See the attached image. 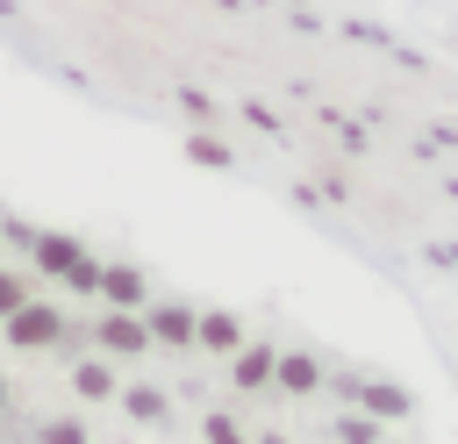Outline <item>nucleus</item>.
<instances>
[{"mask_svg":"<svg viewBox=\"0 0 458 444\" xmlns=\"http://www.w3.org/2000/svg\"><path fill=\"white\" fill-rule=\"evenodd\" d=\"M229 358H236V365H229V380H236V387H272V365H279V351H272V344H236Z\"/></svg>","mask_w":458,"mask_h":444,"instance_id":"423d86ee","label":"nucleus"},{"mask_svg":"<svg viewBox=\"0 0 458 444\" xmlns=\"http://www.w3.org/2000/svg\"><path fill=\"white\" fill-rule=\"evenodd\" d=\"M0 322H7V344H14V351H50V344H64V315L43 308V301H21V308L0 315Z\"/></svg>","mask_w":458,"mask_h":444,"instance_id":"f03ea898","label":"nucleus"},{"mask_svg":"<svg viewBox=\"0 0 458 444\" xmlns=\"http://www.w3.org/2000/svg\"><path fill=\"white\" fill-rule=\"evenodd\" d=\"M358 401H365L372 423H401L408 415V387H394V380H358Z\"/></svg>","mask_w":458,"mask_h":444,"instance_id":"0eeeda50","label":"nucleus"},{"mask_svg":"<svg viewBox=\"0 0 458 444\" xmlns=\"http://www.w3.org/2000/svg\"><path fill=\"white\" fill-rule=\"evenodd\" d=\"M29 444H86V423H72V415H50L43 430H29Z\"/></svg>","mask_w":458,"mask_h":444,"instance_id":"f8f14e48","label":"nucleus"},{"mask_svg":"<svg viewBox=\"0 0 458 444\" xmlns=\"http://www.w3.org/2000/svg\"><path fill=\"white\" fill-rule=\"evenodd\" d=\"M379 444H386V437H379Z\"/></svg>","mask_w":458,"mask_h":444,"instance_id":"a211bd4d","label":"nucleus"},{"mask_svg":"<svg viewBox=\"0 0 458 444\" xmlns=\"http://www.w3.org/2000/svg\"><path fill=\"white\" fill-rule=\"evenodd\" d=\"M21 243H29V258L50 272V279H64L72 294H100V258L79 243V236H64V229H14Z\"/></svg>","mask_w":458,"mask_h":444,"instance_id":"f257e3e1","label":"nucleus"},{"mask_svg":"<svg viewBox=\"0 0 458 444\" xmlns=\"http://www.w3.org/2000/svg\"><path fill=\"white\" fill-rule=\"evenodd\" d=\"M193 344H200V351H236V344H243V322H236L229 308H208V315L193 322Z\"/></svg>","mask_w":458,"mask_h":444,"instance_id":"6e6552de","label":"nucleus"},{"mask_svg":"<svg viewBox=\"0 0 458 444\" xmlns=\"http://www.w3.org/2000/svg\"><path fill=\"white\" fill-rule=\"evenodd\" d=\"M336 437H344V444H379V423H372L365 408H351V415L336 423Z\"/></svg>","mask_w":458,"mask_h":444,"instance_id":"ddd939ff","label":"nucleus"},{"mask_svg":"<svg viewBox=\"0 0 458 444\" xmlns=\"http://www.w3.org/2000/svg\"><path fill=\"white\" fill-rule=\"evenodd\" d=\"M93 344L114 351V358H143V351H150V329H143L136 308H107V315L93 322Z\"/></svg>","mask_w":458,"mask_h":444,"instance_id":"7ed1b4c3","label":"nucleus"},{"mask_svg":"<svg viewBox=\"0 0 458 444\" xmlns=\"http://www.w3.org/2000/svg\"><path fill=\"white\" fill-rule=\"evenodd\" d=\"M136 315H143L150 344H172V351H186V344H193V322H200V308H186V301H150V308H136Z\"/></svg>","mask_w":458,"mask_h":444,"instance_id":"20e7f679","label":"nucleus"},{"mask_svg":"<svg viewBox=\"0 0 458 444\" xmlns=\"http://www.w3.org/2000/svg\"><path fill=\"white\" fill-rule=\"evenodd\" d=\"M114 401H122V408H129L136 423H150V430H157V423L172 415V401H165L157 387H143V380H136V387H114Z\"/></svg>","mask_w":458,"mask_h":444,"instance_id":"9b49d317","label":"nucleus"},{"mask_svg":"<svg viewBox=\"0 0 458 444\" xmlns=\"http://www.w3.org/2000/svg\"><path fill=\"white\" fill-rule=\"evenodd\" d=\"M114 387H122L114 365H100V358H79V365H72V394H79V401H114Z\"/></svg>","mask_w":458,"mask_h":444,"instance_id":"9d476101","label":"nucleus"},{"mask_svg":"<svg viewBox=\"0 0 458 444\" xmlns=\"http://www.w3.org/2000/svg\"><path fill=\"white\" fill-rule=\"evenodd\" d=\"M0 415H7V372H0Z\"/></svg>","mask_w":458,"mask_h":444,"instance_id":"f3484780","label":"nucleus"},{"mask_svg":"<svg viewBox=\"0 0 458 444\" xmlns=\"http://www.w3.org/2000/svg\"><path fill=\"white\" fill-rule=\"evenodd\" d=\"M329 372H322V358L315 351H279V365H272V387H286V394H315Z\"/></svg>","mask_w":458,"mask_h":444,"instance_id":"39448f33","label":"nucleus"},{"mask_svg":"<svg viewBox=\"0 0 458 444\" xmlns=\"http://www.w3.org/2000/svg\"><path fill=\"white\" fill-rule=\"evenodd\" d=\"M200 444H243L236 415H208V423H200Z\"/></svg>","mask_w":458,"mask_h":444,"instance_id":"4468645a","label":"nucleus"},{"mask_svg":"<svg viewBox=\"0 0 458 444\" xmlns=\"http://www.w3.org/2000/svg\"><path fill=\"white\" fill-rule=\"evenodd\" d=\"M186 158H193V165H229V150H222V143H208V136H193V143H186Z\"/></svg>","mask_w":458,"mask_h":444,"instance_id":"2eb2a0df","label":"nucleus"},{"mask_svg":"<svg viewBox=\"0 0 458 444\" xmlns=\"http://www.w3.org/2000/svg\"><path fill=\"white\" fill-rule=\"evenodd\" d=\"M100 294H107V308H143V272L136 265H100Z\"/></svg>","mask_w":458,"mask_h":444,"instance_id":"1a4fd4ad","label":"nucleus"},{"mask_svg":"<svg viewBox=\"0 0 458 444\" xmlns=\"http://www.w3.org/2000/svg\"><path fill=\"white\" fill-rule=\"evenodd\" d=\"M21 301H29V286H21V279H14V272H0V315H14V308H21Z\"/></svg>","mask_w":458,"mask_h":444,"instance_id":"dca6fc26","label":"nucleus"}]
</instances>
